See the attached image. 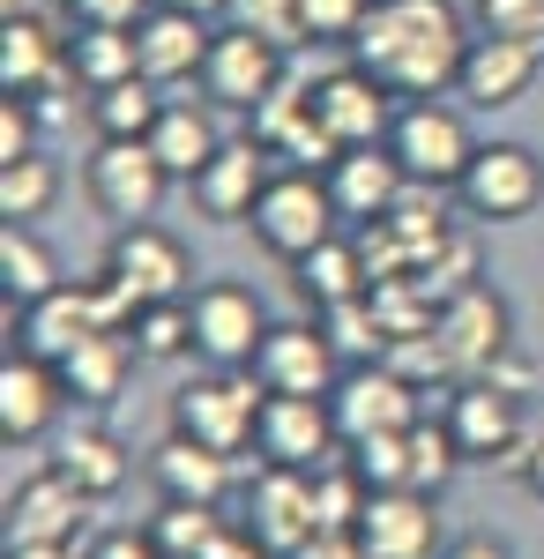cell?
<instances>
[{"mask_svg":"<svg viewBox=\"0 0 544 559\" xmlns=\"http://www.w3.org/2000/svg\"><path fill=\"white\" fill-rule=\"evenodd\" d=\"M366 500H374V485L358 477V463H351V455H335V463H321V471H314V522H321V530H358Z\"/></svg>","mask_w":544,"mask_h":559,"instance_id":"d590c367","label":"cell"},{"mask_svg":"<svg viewBox=\"0 0 544 559\" xmlns=\"http://www.w3.org/2000/svg\"><path fill=\"white\" fill-rule=\"evenodd\" d=\"M157 8H179V15H202V23H216V15H232V0H157Z\"/></svg>","mask_w":544,"mask_h":559,"instance_id":"f5cc1de1","label":"cell"},{"mask_svg":"<svg viewBox=\"0 0 544 559\" xmlns=\"http://www.w3.org/2000/svg\"><path fill=\"white\" fill-rule=\"evenodd\" d=\"M440 559H515V552H507L500 537H456V545H448Z\"/></svg>","mask_w":544,"mask_h":559,"instance_id":"816d5d0a","label":"cell"},{"mask_svg":"<svg viewBox=\"0 0 544 559\" xmlns=\"http://www.w3.org/2000/svg\"><path fill=\"white\" fill-rule=\"evenodd\" d=\"M456 463H462V448H456V432L448 426H411V485L418 492H440L448 477H456Z\"/></svg>","mask_w":544,"mask_h":559,"instance_id":"b9f144b4","label":"cell"},{"mask_svg":"<svg viewBox=\"0 0 544 559\" xmlns=\"http://www.w3.org/2000/svg\"><path fill=\"white\" fill-rule=\"evenodd\" d=\"M68 68H75L83 90H113V83H127V75H142V45H134V31H120V23H75Z\"/></svg>","mask_w":544,"mask_h":559,"instance_id":"4dcf8cb0","label":"cell"},{"mask_svg":"<svg viewBox=\"0 0 544 559\" xmlns=\"http://www.w3.org/2000/svg\"><path fill=\"white\" fill-rule=\"evenodd\" d=\"M216 530H224V515H216V508H194V500H165V508L150 515V537H157L165 559H202L216 545Z\"/></svg>","mask_w":544,"mask_h":559,"instance_id":"8d00e7d4","label":"cell"},{"mask_svg":"<svg viewBox=\"0 0 544 559\" xmlns=\"http://www.w3.org/2000/svg\"><path fill=\"white\" fill-rule=\"evenodd\" d=\"M52 471H68V477L90 492V500H113V492L127 485V448L113 440V432L90 426V432H75V440L52 455Z\"/></svg>","mask_w":544,"mask_h":559,"instance_id":"836d02e7","label":"cell"},{"mask_svg":"<svg viewBox=\"0 0 544 559\" xmlns=\"http://www.w3.org/2000/svg\"><path fill=\"white\" fill-rule=\"evenodd\" d=\"M343 432H335L329 395H269L261 403V426H253V455L269 471H321L335 463Z\"/></svg>","mask_w":544,"mask_h":559,"instance_id":"30bf717a","label":"cell"},{"mask_svg":"<svg viewBox=\"0 0 544 559\" xmlns=\"http://www.w3.org/2000/svg\"><path fill=\"white\" fill-rule=\"evenodd\" d=\"M462 52H470V31H462L456 0H374L358 38H351V60L388 83L395 97H440L456 90Z\"/></svg>","mask_w":544,"mask_h":559,"instance_id":"6da1fadb","label":"cell"},{"mask_svg":"<svg viewBox=\"0 0 544 559\" xmlns=\"http://www.w3.org/2000/svg\"><path fill=\"white\" fill-rule=\"evenodd\" d=\"M187 306H194V350H202L210 366H253L261 336L276 329V321L261 313V299H253L247 284H232V276L202 284Z\"/></svg>","mask_w":544,"mask_h":559,"instance_id":"5bb4252c","label":"cell"},{"mask_svg":"<svg viewBox=\"0 0 544 559\" xmlns=\"http://www.w3.org/2000/svg\"><path fill=\"white\" fill-rule=\"evenodd\" d=\"M269 179H276L269 173V150H261L253 134H239V142H224L210 165L187 179V194H194V210L210 216V224H247Z\"/></svg>","mask_w":544,"mask_h":559,"instance_id":"ac0fdd59","label":"cell"},{"mask_svg":"<svg viewBox=\"0 0 544 559\" xmlns=\"http://www.w3.org/2000/svg\"><path fill=\"white\" fill-rule=\"evenodd\" d=\"M253 239L269 247L276 261H306L321 239H335V224H343V210H335L329 179L321 173H276L269 187H261V202H253Z\"/></svg>","mask_w":544,"mask_h":559,"instance_id":"277c9868","label":"cell"},{"mask_svg":"<svg viewBox=\"0 0 544 559\" xmlns=\"http://www.w3.org/2000/svg\"><path fill=\"white\" fill-rule=\"evenodd\" d=\"M462 210L470 224H515V216H530L544 202V165L530 142H477V157H470V173L456 179Z\"/></svg>","mask_w":544,"mask_h":559,"instance_id":"52a82bcc","label":"cell"},{"mask_svg":"<svg viewBox=\"0 0 544 559\" xmlns=\"http://www.w3.org/2000/svg\"><path fill=\"white\" fill-rule=\"evenodd\" d=\"M477 31L485 38L544 45V0H477Z\"/></svg>","mask_w":544,"mask_h":559,"instance_id":"ee69618b","label":"cell"},{"mask_svg":"<svg viewBox=\"0 0 544 559\" xmlns=\"http://www.w3.org/2000/svg\"><path fill=\"white\" fill-rule=\"evenodd\" d=\"M60 202V165L52 157H15V165H0V216L8 224H38L45 210Z\"/></svg>","mask_w":544,"mask_h":559,"instance_id":"e575fe53","label":"cell"},{"mask_svg":"<svg viewBox=\"0 0 544 559\" xmlns=\"http://www.w3.org/2000/svg\"><path fill=\"white\" fill-rule=\"evenodd\" d=\"M522 485H530V492H537V500H544V432H537V440H530V463H522Z\"/></svg>","mask_w":544,"mask_h":559,"instance_id":"db71d44e","label":"cell"},{"mask_svg":"<svg viewBox=\"0 0 544 559\" xmlns=\"http://www.w3.org/2000/svg\"><path fill=\"white\" fill-rule=\"evenodd\" d=\"M329 411H335L343 448H358V440H374V432H411L418 426V388L403 381L388 358H366V366H343Z\"/></svg>","mask_w":544,"mask_h":559,"instance_id":"9c48e42d","label":"cell"},{"mask_svg":"<svg viewBox=\"0 0 544 559\" xmlns=\"http://www.w3.org/2000/svg\"><path fill=\"white\" fill-rule=\"evenodd\" d=\"M358 545L366 559H440V515H433V492H374L366 515H358Z\"/></svg>","mask_w":544,"mask_h":559,"instance_id":"d6986e66","label":"cell"},{"mask_svg":"<svg viewBox=\"0 0 544 559\" xmlns=\"http://www.w3.org/2000/svg\"><path fill=\"white\" fill-rule=\"evenodd\" d=\"M247 530L269 559H292L321 530L314 522V471H269L261 463V477H253V492H247Z\"/></svg>","mask_w":544,"mask_h":559,"instance_id":"e0dca14e","label":"cell"},{"mask_svg":"<svg viewBox=\"0 0 544 559\" xmlns=\"http://www.w3.org/2000/svg\"><path fill=\"white\" fill-rule=\"evenodd\" d=\"M83 559H165V552H157L150 530H105V537H90Z\"/></svg>","mask_w":544,"mask_h":559,"instance_id":"c3c4849f","label":"cell"},{"mask_svg":"<svg viewBox=\"0 0 544 559\" xmlns=\"http://www.w3.org/2000/svg\"><path fill=\"white\" fill-rule=\"evenodd\" d=\"M440 344L456 350V366H462V381H477L493 358H500L515 336H507V299L493 292V284H470V292H456V299L440 306Z\"/></svg>","mask_w":544,"mask_h":559,"instance_id":"7402d4cb","label":"cell"},{"mask_svg":"<svg viewBox=\"0 0 544 559\" xmlns=\"http://www.w3.org/2000/svg\"><path fill=\"white\" fill-rule=\"evenodd\" d=\"M403 381L418 388V395H433V388H448V381H462V366H456V350L440 344V329H418V336H395V344L380 350Z\"/></svg>","mask_w":544,"mask_h":559,"instance_id":"f35d334b","label":"cell"},{"mask_svg":"<svg viewBox=\"0 0 544 559\" xmlns=\"http://www.w3.org/2000/svg\"><path fill=\"white\" fill-rule=\"evenodd\" d=\"M261 403H269V388L253 381V366H216V373H202V381L179 388L172 432L202 440V448H216V455H239V448H253Z\"/></svg>","mask_w":544,"mask_h":559,"instance_id":"7a4b0ae2","label":"cell"},{"mask_svg":"<svg viewBox=\"0 0 544 559\" xmlns=\"http://www.w3.org/2000/svg\"><path fill=\"white\" fill-rule=\"evenodd\" d=\"M127 336H134V350H142V358H157V366H165V358H187V350H194V306H187V299L142 306Z\"/></svg>","mask_w":544,"mask_h":559,"instance_id":"ab89813d","label":"cell"},{"mask_svg":"<svg viewBox=\"0 0 544 559\" xmlns=\"http://www.w3.org/2000/svg\"><path fill=\"white\" fill-rule=\"evenodd\" d=\"M314 112H321V128L343 142V150H366V142H388V128H395V90L374 83L358 60L351 68H335V75H321L314 83Z\"/></svg>","mask_w":544,"mask_h":559,"instance_id":"2e32d148","label":"cell"},{"mask_svg":"<svg viewBox=\"0 0 544 559\" xmlns=\"http://www.w3.org/2000/svg\"><path fill=\"white\" fill-rule=\"evenodd\" d=\"M232 23H247V31H261V38H276L284 52L306 45V31H298V0H232Z\"/></svg>","mask_w":544,"mask_h":559,"instance_id":"f6af8a7d","label":"cell"},{"mask_svg":"<svg viewBox=\"0 0 544 559\" xmlns=\"http://www.w3.org/2000/svg\"><path fill=\"white\" fill-rule=\"evenodd\" d=\"M202 559H269V552L253 545V530H247V522H224V530H216V545H210Z\"/></svg>","mask_w":544,"mask_h":559,"instance_id":"f907efd6","label":"cell"},{"mask_svg":"<svg viewBox=\"0 0 544 559\" xmlns=\"http://www.w3.org/2000/svg\"><path fill=\"white\" fill-rule=\"evenodd\" d=\"M321 179H329V194H335V210H343V224H380V216L403 202V187H411L403 157H395L388 142L343 150V157H335Z\"/></svg>","mask_w":544,"mask_h":559,"instance_id":"44dd1931","label":"cell"},{"mask_svg":"<svg viewBox=\"0 0 544 559\" xmlns=\"http://www.w3.org/2000/svg\"><path fill=\"white\" fill-rule=\"evenodd\" d=\"M8 559H75L68 545H8Z\"/></svg>","mask_w":544,"mask_h":559,"instance_id":"11a10c76","label":"cell"},{"mask_svg":"<svg viewBox=\"0 0 544 559\" xmlns=\"http://www.w3.org/2000/svg\"><path fill=\"white\" fill-rule=\"evenodd\" d=\"M38 128H45V120H38V105L8 90V97H0V165L31 157V150H38Z\"/></svg>","mask_w":544,"mask_h":559,"instance_id":"bcb514c9","label":"cell"},{"mask_svg":"<svg viewBox=\"0 0 544 559\" xmlns=\"http://www.w3.org/2000/svg\"><path fill=\"white\" fill-rule=\"evenodd\" d=\"M440 426L456 432L462 463H493V471H515V477H522L530 440H537V432L522 426V395H507V388H493V381H456Z\"/></svg>","mask_w":544,"mask_h":559,"instance_id":"3957f363","label":"cell"},{"mask_svg":"<svg viewBox=\"0 0 544 559\" xmlns=\"http://www.w3.org/2000/svg\"><path fill=\"white\" fill-rule=\"evenodd\" d=\"M150 477H157V492H165V500L224 508V492H232V455H216V448H202V440L172 432L165 448L150 455Z\"/></svg>","mask_w":544,"mask_h":559,"instance_id":"484cf974","label":"cell"},{"mask_svg":"<svg viewBox=\"0 0 544 559\" xmlns=\"http://www.w3.org/2000/svg\"><path fill=\"white\" fill-rule=\"evenodd\" d=\"M165 187H172V173L150 142H97V157L83 165V194L113 224H150L157 202H165Z\"/></svg>","mask_w":544,"mask_h":559,"instance_id":"ba28073f","label":"cell"},{"mask_svg":"<svg viewBox=\"0 0 544 559\" xmlns=\"http://www.w3.org/2000/svg\"><path fill=\"white\" fill-rule=\"evenodd\" d=\"M60 75H68V38L52 23H38V15H8V31H0V90L38 97Z\"/></svg>","mask_w":544,"mask_h":559,"instance_id":"4316f807","label":"cell"},{"mask_svg":"<svg viewBox=\"0 0 544 559\" xmlns=\"http://www.w3.org/2000/svg\"><path fill=\"white\" fill-rule=\"evenodd\" d=\"M351 463H358V477H366L374 492H418V485H411V432H374V440H358Z\"/></svg>","mask_w":544,"mask_h":559,"instance_id":"60d3db41","label":"cell"},{"mask_svg":"<svg viewBox=\"0 0 544 559\" xmlns=\"http://www.w3.org/2000/svg\"><path fill=\"white\" fill-rule=\"evenodd\" d=\"M0 284L15 306L60 292V254L38 239V224H0Z\"/></svg>","mask_w":544,"mask_h":559,"instance_id":"d6a6232c","label":"cell"},{"mask_svg":"<svg viewBox=\"0 0 544 559\" xmlns=\"http://www.w3.org/2000/svg\"><path fill=\"white\" fill-rule=\"evenodd\" d=\"M157 112H165V97H157L150 75H127V83H113V90H90V128H97V142H150Z\"/></svg>","mask_w":544,"mask_h":559,"instance_id":"1f68e13d","label":"cell"},{"mask_svg":"<svg viewBox=\"0 0 544 559\" xmlns=\"http://www.w3.org/2000/svg\"><path fill=\"white\" fill-rule=\"evenodd\" d=\"M150 8H157V0H68L75 23H120V31H134Z\"/></svg>","mask_w":544,"mask_h":559,"instance_id":"7dc6e473","label":"cell"},{"mask_svg":"<svg viewBox=\"0 0 544 559\" xmlns=\"http://www.w3.org/2000/svg\"><path fill=\"white\" fill-rule=\"evenodd\" d=\"M60 403H68V388H60V373H52L45 358L23 350V358L0 366V440H8V448H15V440H38Z\"/></svg>","mask_w":544,"mask_h":559,"instance_id":"cb8c5ba5","label":"cell"},{"mask_svg":"<svg viewBox=\"0 0 544 559\" xmlns=\"http://www.w3.org/2000/svg\"><path fill=\"white\" fill-rule=\"evenodd\" d=\"M544 68V45H522V38H470L462 52V75H456V97L470 112H507V105H522L530 83H537Z\"/></svg>","mask_w":544,"mask_h":559,"instance_id":"9a60e30c","label":"cell"},{"mask_svg":"<svg viewBox=\"0 0 544 559\" xmlns=\"http://www.w3.org/2000/svg\"><path fill=\"white\" fill-rule=\"evenodd\" d=\"M0 8H8V15H23V0H0Z\"/></svg>","mask_w":544,"mask_h":559,"instance_id":"9f6ffc18","label":"cell"},{"mask_svg":"<svg viewBox=\"0 0 544 559\" xmlns=\"http://www.w3.org/2000/svg\"><path fill=\"white\" fill-rule=\"evenodd\" d=\"M247 134L269 150V157H284L298 173H329L335 157H343V142L321 128V112H314V83H284L276 97H261L247 112Z\"/></svg>","mask_w":544,"mask_h":559,"instance_id":"8fae6325","label":"cell"},{"mask_svg":"<svg viewBox=\"0 0 544 559\" xmlns=\"http://www.w3.org/2000/svg\"><path fill=\"white\" fill-rule=\"evenodd\" d=\"M292 559H366V545H358V530H314Z\"/></svg>","mask_w":544,"mask_h":559,"instance_id":"681fc988","label":"cell"},{"mask_svg":"<svg viewBox=\"0 0 544 559\" xmlns=\"http://www.w3.org/2000/svg\"><path fill=\"white\" fill-rule=\"evenodd\" d=\"M150 150H157V157H165V173L187 187V179L224 150V134H216L210 105H165V112H157V128H150Z\"/></svg>","mask_w":544,"mask_h":559,"instance_id":"f546056e","label":"cell"},{"mask_svg":"<svg viewBox=\"0 0 544 559\" xmlns=\"http://www.w3.org/2000/svg\"><path fill=\"white\" fill-rule=\"evenodd\" d=\"M90 329H97V313H90V292H83V284H60V292H45V299L23 306V350H31V358H45V366H60V358L83 344Z\"/></svg>","mask_w":544,"mask_h":559,"instance_id":"f1b7e54d","label":"cell"},{"mask_svg":"<svg viewBox=\"0 0 544 559\" xmlns=\"http://www.w3.org/2000/svg\"><path fill=\"white\" fill-rule=\"evenodd\" d=\"M90 492L68 471H38L8 492V545H75Z\"/></svg>","mask_w":544,"mask_h":559,"instance_id":"ffe728a7","label":"cell"},{"mask_svg":"<svg viewBox=\"0 0 544 559\" xmlns=\"http://www.w3.org/2000/svg\"><path fill=\"white\" fill-rule=\"evenodd\" d=\"M388 150L403 157V173L418 179V187H456L470 173V157H477L470 120H462L456 105H440V97H411L395 112V128H388Z\"/></svg>","mask_w":544,"mask_h":559,"instance_id":"5b68a950","label":"cell"},{"mask_svg":"<svg viewBox=\"0 0 544 559\" xmlns=\"http://www.w3.org/2000/svg\"><path fill=\"white\" fill-rule=\"evenodd\" d=\"M366 8H374V0H298V31H306V45H343V52H351Z\"/></svg>","mask_w":544,"mask_h":559,"instance_id":"7bdbcfd3","label":"cell"},{"mask_svg":"<svg viewBox=\"0 0 544 559\" xmlns=\"http://www.w3.org/2000/svg\"><path fill=\"white\" fill-rule=\"evenodd\" d=\"M314 321H321V336L335 344L343 366H366V358L388 350V329H380V313H374V292L351 299V306H329V313H314Z\"/></svg>","mask_w":544,"mask_h":559,"instance_id":"74e56055","label":"cell"},{"mask_svg":"<svg viewBox=\"0 0 544 559\" xmlns=\"http://www.w3.org/2000/svg\"><path fill=\"white\" fill-rule=\"evenodd\" d=\"M253 381L269 388V395H335L343 358L321 336V321H284V329H269L261 350H253Z\"/></svg>","mask_w":544,"mask_h":559,"instance_id":"7c38bea8","label":"cell"},{"mask_svg":"<svg viewBox=\"0 0 544 559\" xmlns=\"http://www.w3.org/2000/svg\"><path fill=\"white\" fill-rule=\"evenodd\" d=\"M210 23L202 15H179V8H150L142 23H134V45H142V75L157 90L187 83V75H202V60H210Z\"/></svg>","mask_w":544,"mask_h":559,"instance_id":"603a6c76","label":"cell"},{"mask_svg":"<svg viewBox=\"0 0 544 559\" xmlns=\"http://www.w3.org/2000/svg\"><path fill=\"white\" fill-rule=\"evenodd\" d=\"M105 269H113V276H120L142 306L187 299V276H194L187 247L172 239L157 216H150V224H120V231H113V247H105Z\"/></svg>","mask_w":544,"mask_h":559,"instance_id":"4fadbf2b","label":"cell"},{"mask_svg":"<svg viewBox=\"0 0 544 559\" xmlns=\"http://www.w3.org/2000/svg\"><path fill=\"white\" fill-rule=\"evenodd\" d=\"M292 284L314 313H329V306L366 299V292H374V269H366V247H358V239L335 231V239H321L306 261H292Z\"/></svg>","mask_w":544,"mask_h":559,"instance_id":"d4e9b609","label":"cell"},{"mask_svg":"<svg viewBox=\"0 0 544 559\" xmlns=\"http://www.w3.org/2000/svg\"><path fill=\"white\" fill-rule=\"evenodd\" d=\"M134 358H142L134 336H120V329H90L52 373H60V388H68L75 403H113V395L127 388V366H134Z\"/></svg>","mask_w":544,"mask_h":559,"instance_id":"83f0119b","label":"cell"},{"mask_svg":"<svg viewBox=\"0 0 544 559\" xmlns=\"http://www.w3.org/2000/svg\"><path fill=\"white\" fill-rule=\"evenodd\" d=\"M202 97H210L216 112H253L261 97H276L284 90V45L247 31V23H224L210 38V60H202Z\"/></svg>","mask_w":544,"mask_h":559,"instance_id":"8992f818","label":"cell"}]
</instances>
